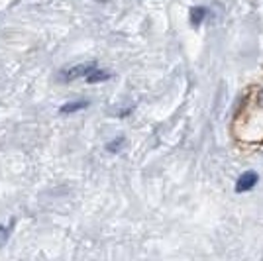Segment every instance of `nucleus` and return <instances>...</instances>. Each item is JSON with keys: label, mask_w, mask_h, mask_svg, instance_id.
<instances>
[{"label": "nucleus", "mask_w": 263, "mask_h": 261, "mask_svg": "<svg viewBox=\"0 0 263 261\" xmlns=\"http://www.w3.org/2000/svg\"><path fill=\"white\" fill-rule=\"evenodd\" d=\"M92 69H97L95 63H81V65H73L69 67V69H65L61 73V77H63V81H75L79 77H87Z\"/></svg>", "instance_id": "1"}, {"label": "nucleus", "mask_w": 263, "mask_h": 261, "mask_svg": "<svg viewBox=\"0 0 263 261\" xmlns=\"http://www.w3.org/2000/svg\"><path fill=\"white\" fill-rule=\"evenodd\" d=\"M257 181H259L257 173L248 171V173H243L240 179H238V183H236V191H238V193H246V191H250V189H253V187L257 185Z\"/></svg>", "instance_id": "2"}, {"label": "nucleus", "mask_w": 263, "mask_h": 261, "mask_svg": "<svg viewBox=\"0 0 263 261\" xmlns=\"http://www.w3.org/2000/svg\"><path fill=\"white\" fill-rule=\"evenodd\" d=\"M110 73L106 71H100V69H92L87 75V83H102V81H108Z\"/></svg>", "instance_id": "3"}, {"label": "nucleus", "mask_w": 263, "mask_h": 261, "mask_svg": "<svg viewBox=\"0 0 263 261\" xmlns=\"http://www.w3.org/2000/svg\"><path fill=\"white\" fill-rule=\"evenodd\" d=\"M88 100H79V102H69V104H63L61 106V112L63 114H71V112H77L81 108H87Z\"/></svg>", "instance_id": "4"}, {"label": "nucleus", "mask_w": 263, "mask_h": 261, "mask_svg": "<svg viewBox=\"0 0 263 261\" xmlns=\"http://www.w3.org/2000/svg\"><path fill=\"white\" fill-rule=\"evenodd\" d=\"M204 16H206V8H202V6L193 8V12H191V22L195 24V26H200L202 20H204Z\"/></svg>", "instance_id": "5"}, {"label": "nucleus", "mask_w": 263, "mask_h": 261, "mask_svg": "<svg viewBox=\"0 0 263 261\" xmlns=\"http://www.w3.org/2000/svg\"><path fill=\"white\" fill-rule=\"evenodd\" d=\"M122 145H124V138H116V140H114V142H110L108 145H106V150H108V152H120V147Z\"/></svg>", "instance_id": "6"}, {"label": "nucleus", "mask_w": 263, "mask_h": 261, "mask_svg": "<svg viewBox=\"0 0 263 261\" xmlns=\"http://www.w3.org/2000/svg\"><path fill=\"white\" fill-rule=\"evenodd\" d=\"M6 236H8V230L2 228V226H0V244H2L4 239H6Z\"/></svg>", "instance_id": "7"}]
</instances>
